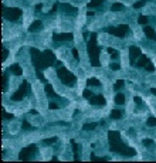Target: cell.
I'll list each match as a JSON object with an SVG mask.
<instances>
[{"instance_id": "obj_1", "label": "cell", "mask_w": 156, "mask_h": 163, "mask_svg": "<svg viewBox=\"0 0 156 163\" xmlns=\"http://www.w3.org/2000/svg\"><path fill=\"white\" fill-rule=\"evenodd\" d=\"M31 55H33V63L36 65L37 71H41L46 67H50L56 61V57H54V54L50 50H46L44 53H40L38 50L33 48L31 50Z\"/></svg>"}, {"instance_id": "obj_40", "label": "cell", "mask_w": 156, "mask_h": 163, "mask_svg": "<svg viewBox=\"0 0 156 163\" xmlns=\"http://www.w3.org/2000/svg\"><path fill=\"white\" fill-rule=\"evenodd\" d=\"M150 91H152L153 94H156V88H152V90H150Z\"/></svg>"}, {"instance_id": "obj_12", "label": "cell", "mask_w": 156, "mask_h": 163, "mask_svg": "<svg viewBox=\"0 0 156 163\" xmlns=\"http://www.w3.org/2000/svg\"><path fill=\"white\" fill-rule=\"evenodd\" d=\"M90 102L91 104H94V105H104L105 104V98L102 97V95H98V97H91L90 98Z\"/></svg>"}, {"instance_id": "obj_39", "label": "cell", "mask_w": 156, "mask_h": 163, "mask_svg": "<svg viewBox=\"0 0 156 163\" xmlns=\"http://www.w3.org/2000/svg\"><path fill=\"white\" fill-rule=\"evenodd\" d=\"M6 58H7V50L4 48L3 50V61H6Z\"/></svg>"}, {"instance_id": "obj_27", "label": "cell", "mask_w": 156, "mask_h": 163, "mask_svg": "<svg viewBox=\"0 0 156 163\" xmlns=\"http://www.w3.org/2000/svg\"><path fill=\"white\" fill-rule=\"evenodd\" d=\"M123 84H125V82H123L122 80H118V81H116V84H115V87H114V88H115V90H119V88H122V87H123Z\"/></svg>"}, {"instance_id": "obj_4", "label": "cell", "mask_w": 156, "mask_h": 163, "mask_svg": "<svg viewBox=\"0 0 156 163\" xmlns=\"http://www.w3.org/2000/svg\"><path fill=\"white\" fill-rule=\"evenodd\" d=\"M57 75L61 78V81H63L65 85H68V87H73L74 84H75V81H77V78H75V75H73V74L70 73L68 70H65V68H58L57 70Z\"/></svg>"}, {"instance_id": "obj_29", "label": "cell", "mask_w": 156, "mask_h": 163, "mask_svg": "<svg viewBox=\"0 0 156 163\" xmlns=\"http://www.w3.org/2000/svg\"><path fill=\"white\" fill-rule=\"evenodd\" d=\"M108 53H109V55L114 57V58H115V57H118V53H116L114 48H108Z\"/></svg>"}, {"instance_id": "obj_10", "label": "cell", "mask_w": 156, "mask_h": 163, "mask_svg": "<svg viewBox=\"0 0 156 163\" xmlns=\"http://www.w3.org/2000/svg\"><path fill=\"white\" fill-rule=\"evenodd\" d=\"M129 54H131V61H132V63H135L136 58L142 55V53H140V50L138 48V47H131V48H129Z\"/></svg>"}, {"instance_id": "obj_33", "label": "cell", "mask_w": 156, "mask_h": 163, "mask_svg": "<svg viewBox=\"0 0 156 163\" xmlns=\"http://www.w3.org/2000/svg\"><path fill=\"white\" fill-rule=\"evenodd\" d=\"M56 138H51V139H47V140H44V143H46V145H50V143H54L56 142Z\"/></svg>"}, {"instance_id": "obj_14", "label": "cell", "mask_w": 156, "mask_h": 163, "mask_svg": "<svg viewBox=\"0 0 156 163\" xmlns=\"http://www.w3.org/2000/svg\"><path fill=\"white\" fill-rule=\"evenodd\" d=\"M71 145H73V149H74V159L78 160V152H80V145L75 143L74 140H71Z\"/></svg>"}, {"instance_id": "obj_19", "label": "cell", "mask_w": 156, "mask_h": 163, "mask_svg": "<svg viewBox=\"0 0 156 163\" xmlns=\"http://www.w3.org/2000/svg\"><path fill=\"white\" fill-rule=\"evenodd\" d=\"M111 117H112V119H119V118L122 117V112H121V111H118V109H115V111H112V112H111Z\"/></svg>"}, {"instance_id": "obj_24", "label": "cell", "mask_w": 156, "mask_h": 163, "mask_svg": "<svg viewBox=\"0 0 156 163\" xmlns=\"http://www.w3.org/2000/svg\"><path fill=\"white\" fill-rule=\"evenodd\" d=\"M146 2H148V0H140V2H136V3L133 4V7H135V9H140V7H142Z\"/></svg>"}, {"instance_id": "obj_2", "label": "cell", "mask_w": 156, "mask_h": 163, "mask_svg": "<svg viewBox=\"0 0 156 163\" xmlns=\"http://www.w3.org/2000/svg\"><path fill=\"white\" fill-rule=\"evenodd\" d=\"M108 138H109L111 149H112L114 152L122 153V155H126V156H132V155H135V150H133L132 148H128L122 143V140H121L119 133L118 132L109 130V132H108Z\"/></svg>"}, {"instance_id": "obj_28", "label": "cell", "mask_w": 156, "mask_h": 163, "mask_svg": "<svg viewBox=\"0 0 156 163\" xmlns=\"http://www.w3.org/2000/svg\"><path fill=\"white\" fill-rule=\"evenodd\" d=\"M148 125H149V126H155L156 125V118H149V119H148Z\"/></svg>"}, {"instance_id": "obj_5", "label": "cell", "mask_w": 156, "mask_h": 163, "mask_svg": "<svg viewBox=\"0 0 156 163\" xmlns=\"http://www.w3.org/2000/svg\"><path fill=\"white\" fill-rule=\"evenodd\" d=\"M3 16L9 20H17L21 16V10L16 7H3Z\"/></svg>"}, {"instance_id": "obj_23", "label": "cell", "mask_w": 156, "mask_h": 163, "mask_svg": "<svg viewBox=\"0 0 156 163\" xmlns=\"http://www.w3.org/2000/svg\"><path fill=\"white\" fill-rule=\"evenodd\" d=\"M123 9V6L121 3H115V4H112V10L114 11H118V10H122Z\"/></svg>"}, {"instance_id": "obj_31", "label": "cell", "mask_w": 156, "mask_h": 163, "mask_svg": "<svg viewBox=\"0 0 156 163\" xmlns=\"http://www.w3.org/2000/svg\"><path fill=\"white\" fill-rule=\"evenodd\" d=\"M21 128H23V129H26V130H29V129H33V128L30 126V125H29V123L27 122H23V125H21Z\"/></svg>"}, {"instance_id": "obj_22", "label": "cell", "mask_w": 156, "mask_h": 163, "mask_svg": "<svg viewBox=\"0 0 156 163\" xmlns=\"http://www.w3.org/2000/svg\"><path fill=\"white\" fill-rule=\"evenodd\" d=\"M82 128L85 130H92V129H95V128H96V123H85Z\"/></svg>"}, {"instance_id": "obj_34", "label": "cell", "mask_w": 156, "mask_h": 163, "mask_svg": "<svg viewBox=\"0 0 156 163\" xmlns=\"http://www.w3.org/2000/svg\"><path fill=\"white\" fill-rule=\"evenodd\" d=\"M3 117H4V119H11V118H13V115H9V113H6V111L3 109Z\"/></svg>"}, {"instance_id": "obj_21", "label": "cell", "mask_w": 156, "mask_h": 163, "mask_svg": "<svg viewBox=\"0 0 156 163\" xmlns=\"http://www.w3.org/2000/svg\"><path fill=\"white\" fill-rule=\"evenodd\" d=\"M46 91L48 92V95H50V97H57V94L53 91V88H51L50 84H46Z\"/></svg>"}, {"instance_id": "obj_32", "label": "cell", "mask_w": 156, "mask_h": 163, "mask_svg": "<svg viewBox=\"0 0 156 163\" xmlns=\"http://www.w3.org/2000/svg\"><path fill=\"white\" fill-rule=\"evenodd\" d=\"M91 160H108L106 157H96L94 155H91Z\"/></svg>"}, {"instance_id": "obj_38", "label": "cell", "mask_w": 156, "mask_h": 163, "mask_svg": "<svg viewBox=\"0 0 156 163\" xmlns=\"http://www.w3.org/2000/svg\"><path fill=\"white\" fill-rule=\"evenodd\" d=\"M50 108H51V109H57V108H58V105H57V104H54V102H51L50 104Z\"/></svg>"}, {"instance_id": "obj_13", "label": "cell", "mask_w": 156, "mask_h": 163, "mask_svg": "<svg viewBox=\"0 0 156 163\" xmlns=\"http://www.w3.org/2000/svg\"><path fill=\"white\" fill-rule=\"evenodd\" d=\"M41 26H43V24H41V21L40 20H36L30 27H29V31H31V33H33V31H38L41 29Z\"/></svg>"}, {"instance_id": "obj_7", "label": "cell", "mask_w": 156, "mask_h": 163, "mask_svg": "<svg viewBox=\"0 0 156 163\" xmlns=\"http://www.w3.org/2000/svg\"><path fill=\"white\" fill-rule=\"evenodd\" d=\"M29 92V84L24 81V82H21V85H20V88L14 92V95L11 97V99L13 101H20V99H23L24 97H26V94Z\"/></svg>"}, {"instance_id": "obj_26", "label": "cell", "mask_w": 156, "mask_h": 163, "mask_svg": "<svg viewBox=\"0 0 156 163\" xmlns=\"http://www.w3.org/2000/svg\"><path fill=\"white\" fill-rule=\"evenodd\" d=\"M82 94H84V97H85V98H88V99H90L91 97H94V94L91 92L90 90H84V92H82Z\"/></svg>"}, {"instance_id": "obj_8", "label": "cell", "mask_w": 156, "mask_h": 163, "mask_svg": "<svg viewBox=\"0 0 156 163\" xmlns=\"http://www.w3.org/2000/svg\"><path fill=\"white\" fill-rule=\"evenodd\" d=\"M36 150H37L36 145H30L29 148H24V149L21 150V153H20V159H23V160L30 159L31 155H33V153L36 152Z\"/></svg>"}, {"instance_id": "obj_11", "label": "cell", "mask_w": 156, "mask_h": 163, "mask_svg": "<svg viewBox=\"0 0 156 163\" xmlns=\"http://www.w3.org/2000/svg\"><path fill=\"white\" fill-rule=\"evenodd\" d=\"M143 31H145V34L148 36V38H150V40H156V33H155V30H153L152 27H149L148 24H146V26L143 27Z\"/></svg>"}, {"instance_id": "obj_35", "label": "cell", "mask_w": 156, "mask_h": 163, "mask_svg": "<svg viewBox=\"0 0 156 163\" xmlns=\"http://www.w3.org/2000/svg\"><path fill=\"white\" fill-rule=\"evenodd\" d=\"M111 68H112V70H119V64L112 63V64H111Z\"/></svg>"}, {"instance_id": "obj_20", "label": "cell", "mask_w": 156, "mask_h": 163, "mask_svg": "<svg viewBox=\"0 0 156 163\" xmlns=\"http://www.w3.org/2000/svg\"><path fill=\"white\" fill-rule=\"evenodd\" d=\"M104 2H105V0H91L88 7H96V6H100V4H102Z\"/></svg>"}, {"instance_id": "obj_3", "label": "cell", "mask_w": 156, "mask_h": 163, "mask_svg": "<svg viewBox=\"0 0 156 163\" xmlns=\"http://www.w3.org/2000/svg\"><path fill=\"white\" fill-rule=\"evenodd\" d=\"M88 54H90V58H91V64L94 67H98L100 65V48L96 47V34L92 33L91 34V40L90 44H88Z\"/></svg>"}, {"instance_id": "obj_37", "label": "cell", "mask_w": 156, "mask_h": 163, "mask_svg": "<svg viewBox=\"0 0 156 163\" xmlns=\"http://www.w3.org/2000/svg\"><path fill=\"white\" fill-rule=\"evenodd\" d=\"M143 143H145L146 146H149V145H152V140H150V139H145V140H143Z\"/></svg>"}, {"instance_id": "obj_9", "label": "cell", "mask_w": 156, "mask_h": 163, "mask_svg": "<svg viewBox=\"0 0 156 163\" xmlns=\"http://www.w3.org/2000/svg\"><path fill=\"white\" fill-rule=\"evenodd\" d=\"M73 34L71 33H64V34H56L54 36V40L56 41H71L73 40Z\"/></svg>"}, {"instance_id": "obj_30", "label": "cell", "mask_w": 156, "mask_h": 163, "mask_svg": "<svg viewBox=\"0 0 156 163\" xmlns=\"http://www.w3.org/2000/svg\"><path fill=\"white\" fill-rule=\"evenodd\" d=\"M145 68H146L148 71H153V70H155V67H153L152 64H150V61H149V63H148V64L145 65Z\"/></svg>"}, {"instance_id": "obj_15", "label": "cell", "mask_w": 156, "mask_h": 163, "mask_svg": "<svg viewBox=\"0 0 156 163\" xmlns=\"http://www.w3.org/2000/svg\"><path fill=\"white\" fill-rule=\"evenodd\" d=\"M148 63H149V60H148L145 55H140L139 60H138V63H136V65H138V67H145Z\"/></svg>"}, {"instance_id": "obj_25", "label": "cell", "mask_w": 156, "mask_h": 163, "mask_svg": "<svg viewBox=\"0 0 156 163\" xmlns=\"http://www.w3.org/2000/svg\"><path fill=\"white\" fill-rule=\"evenodd\" d=\"M138 21H139V24H148V17H146V16H140L139 19H138Z\"/></svg>"}, {"instance_id": "obj_17", "label": "cell", "mask_w": 156, "mask_h": 163, "mask_svg": "<svg viewBox=\"0 0 156 163\" xmlns=\"http://www.w3.org/2000/svg\"><path fill=\"white\" fill-rule=\"evenodd\" d=\"M115 102L118 104V105H122V104H125V95L123 94H118L115 97Z\"/></svg>"}, {"instance_id": "obj_16", "label": "cell", "mask_w": 156, "mask_h": 163, "mask_svg": "<svg viewBox=\"0 0 156 163\" xmlns=\"http://www.w3.org/2000/svg\"><path fill=\"white\" fill-rule=\"evenodd\" d=\"M10 71H11V73H14L16 75H21V74H23V70H21L20 65H17V64H16V65L10 67Z\"/></svg>"}, {"instance_id": "obj_18", "label": "cell", "mask_w": 156, "mask_h": 163, "mask_svg": "<svg viewBox=\"0 0 156 163\" xmlns=\"http://www.w3.org/2000/svg\"><path fill=\"white\" fill-rule=\"evenodd\" d=\"M87 84H88V85H92V87H98V85H100V80H96V78H90V80L87 81Z\"/></svg>"}, {"instance_id": "obj_36", "label": "cell", "mask_w": 156, "mask_h": 163, "mask_svg": "<svg viewBox=\"0 0 156 163\" xmlns=\"http://www.w3.org/2000/svg\"><path fill=\"white\" fill-rule=\"evenodd\" d=\"M73 55H74V57H75L77 60H78V58H80V55H78V51H77V50H75V48H73Z\"/></svg>"}, {"instance_id": "obj_6", "label": "cell", "mask_w": 156, "mask_h": 163, "mask_svg": "<svg viewBox=\"0 0 156 163\" xmlns=\"http://www.w3.org/2000/svg\"><path fill=\"white\" fill-rule=\"evenodd\" d=\"M128 30H129V27L126 26V24H122V26H118V27H108V29H106L108 33L114 34V36H116V37H123L128 33Z\"/></svg>"}]
</instances>
